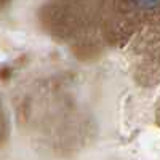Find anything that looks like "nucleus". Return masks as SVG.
Here are the masks:
<instances>
[{
	"label": "nucleus",
	"mask_w": 160,
	"mask_h": 160,
	"mask_svg": "<svg viewBox=\"0 0 160 160\" xmlns=\"http://www.w3.org/2000/svg\"><path fill=\"white\" fill-rule=\"evenodd\" d=\"M130 2L141 10H155L160 7V0H130Z\"/></svg>",
	"instance_id": "f257e3e1"
}]
</instances>
